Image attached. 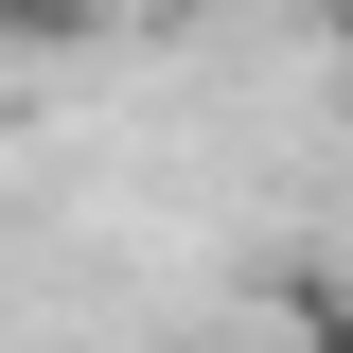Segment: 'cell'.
Wrapping results in <instances>:
<instances>
[{"mask_svg": "<svg viewBox=\"0 0 353 353\" xmlns=\"http://www.w3.org/2000/svg\"><path fill=\"white\" fill-rule=\"evenodd\" d=\"M88 18H124V0H18V36H88Z\"/></svg>", "mask_w": 353, "mask_h": 353, "instance_id": "1", "label": "cell"}, {"mask_svg": "<svg viewBox=\"0 0 353 353\" xmlns=\"http://www.w3.org/2000/svg\"><path fill=\"white\" fill-rule=\"evenodd\" d=\"M318 36H336V53H353V0H318Z\"/></svg>", "mask_w": 353, "mask_h": 353, "instance_id": "2", "label": "cell"}, {"mask_svg": "<svg viewBox=\"0 0 353 353\" xmlns=\"http://www.w3.org/2000/svg\"><path fill=\"white\" fill-rule=\"evenodd\" d=\"M318 353H353V318H318Z\"/></svg>", "mask_w": 353, "mask_h": 353, "instance_id": "3", "label": "cell"}, {"mask_svg": "<svg viewBox=\"0 0 353 353\" xmlns=\"http://www.w3.org/2000/svg\"><path fill=\"white\" fill-rule=\"evenodd\" d=\"M0 36H18V0H0Z\"/></svg>", "mask_w": 353, "mask_h": 353, "instance_id": "4", "label": "cell"}]
</instances>
